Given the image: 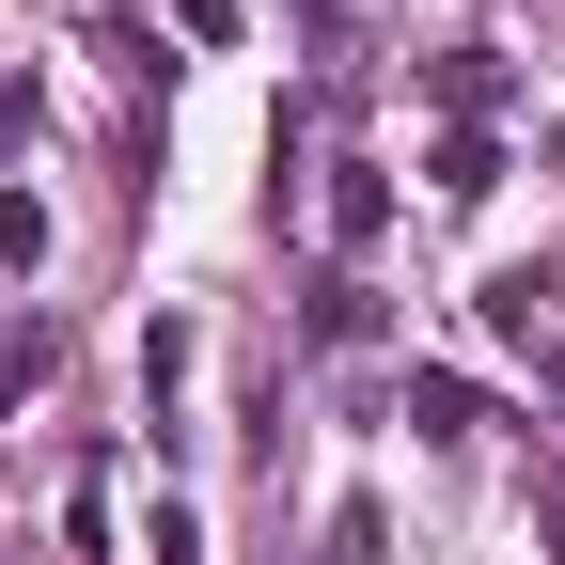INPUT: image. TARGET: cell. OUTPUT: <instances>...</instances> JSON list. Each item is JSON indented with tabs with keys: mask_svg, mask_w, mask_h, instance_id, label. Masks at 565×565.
<instances>
[{
	"mask_svg": "<svg viewBox=\"0 0 565 565\" xmlns=\"http://www.w3.org/2000/svg\"><path fill=\"white\" fill-rule=\"evenodd\" d=\"M393 236V173L377 158H330V252H377Z\"/></svg>",
	"mask_w": 565,
	"mask_h": 565,
	"instance_id": "1",
	"label": "cell"
},
{
	"mask_svg": "<svg viewBox=\"0 0 565 565\" xmlns=\"http://www.w3.org/2000/svg\"><path fill=\"white\" fill-rule=\"evenodd\" d=\"M424 189H440V204H487V189H503V141H487V126H456L440 158H424Z\"/></svg>",
	"mask_w": 565,
	"mask_h": 565,
	"instance_id": "2",
	"label": "cell"
},
{
	"mask_svg": "<svg viewBox=\"0 0 565 565\" xmlns=\"http://www.w3.org/2000/svg\"><path fill=\"white\" fill-rule=\"evenodd\" d=\"M408 424H424V440H471V424H487V393H471V377H440V362H424V377H408Z\"/></svg>",
	"mask_w": 565,
	"mask_h": 565,
	"instance_id": "3",
	"label": "cell"
},
{
	"mask_svg": "<svg viewBox=\"0 0 565 565\" xmlns=\"http://www.w3.org/2000/svg\"><path fill=\"white\" fill-rule=\"evenodd\" d=\"M362 330H377V282H362V267L315 282V345H362Z\"/></svg>",
	"mask_w": 565,
	"mask_h": 565,
	"instance_id": "4",
	"label": "cell"
},
{
	"mask_svg": "<svg viewBox=\"0 0 565 565\" xmlns=\"http://www.w3.org/2000/svg\"><path fill=\"white\" fill-rule=\"evenodd\" d=\"M393 550V519H377V487H345V503H330V565H377Z\"/></svg>",
	"mask_w": 565,
	"mask_h": 565,
	"instance_id": "5",
	"label": "cell"
},
{
	"mask_svg": "<svg viewBox=\"0 0 565 565\" xmlns=\"http://www.w3.org/2000/svg\"><path fill=\"white\" fill-rule=\"evenodd\" d=\"M173 32L189 47H236V0H173Z\"/></svg>",
	"mask_w": 565,
	"mask_h": 565,
	"instance_id": "6",
	"label": "cell"
},
{
	"mask_svg": "<svg viewBox=\"0 0 565 565\" xmlns=\"http://www.w3.org/2000/svg\"><path fill=\"white\" fill-rule=\"evenodd\" d=\"M17 126H32V79H17V63H0V141H17Z\"/></svg>",
	"mask_w": 565,
	"mask_h": 565,
	"instance_id": "7",
	"label": "cell"
}]
</instances>
